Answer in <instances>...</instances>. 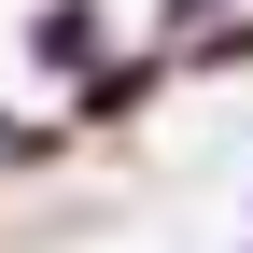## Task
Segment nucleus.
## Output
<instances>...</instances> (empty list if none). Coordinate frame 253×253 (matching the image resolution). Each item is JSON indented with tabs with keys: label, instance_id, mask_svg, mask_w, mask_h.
Returning <instances> with one entry per match:
<instances>
[{
	"label": "nucleus",
	"instance_id": "obj_4",
	"mask_svg": "<svg viewBox=\"0 0 253 253\" xmlns=\"http://www.w3.org/2000/svg\"><path fill=\"white\" fill-rule=\"evenodd\" d=\"M183 71H211V84H239V71H253V14H211V28H197V56H183Z\"/></svg>",
	"mask_w": 253,
	"mask_h": 253
},
{
	"label": "nucleus",
	"instance_id": "obj_3",
	"mask_svg": "<svg viewBox=\"0 0 253 253\" xmlns=\"http://www.w3.org/2000/svg\"><path fill=\"white\" fill-rule=\"evenodd\" d=\"M71 155H84V126H71V113H42V126L0 113V183H42V169H71Z\"/></svg>",
	"mask_w": 253,
	"mask_h": 253
},
{
	"label": "nucleus",
	"instance_id": "obj_2",
	"mask_svg": "<svg viewBox=\"0 0 253 253\" xmlns=\"http://www.w3.org/2000/svg\"><path fill=\"white\" fill-rule=\"evenodd\" d=\"M99 56H113V14H99V0H42V14H28V71H42V84L99 71Z\"/></svg>",
	"mask_w": 253,
	"mask_h": 253
},
{
	"label": "nucleus",
	"instance_id": "obj_1",
	"mask_svg": "<svg viewBox=\"0 0 253 253\" xmlns=\"http://www.w3.org/2000/svg\"><path fill=\"white\" fill-rule=\"evenodd\" d=\"M169 84H183L169 42H126V56H99V71H71V126H84V141H113V126H141Z\"/></svg>",
	"mask_w": 253,
	"mask_h": 253
}]
</instances>
